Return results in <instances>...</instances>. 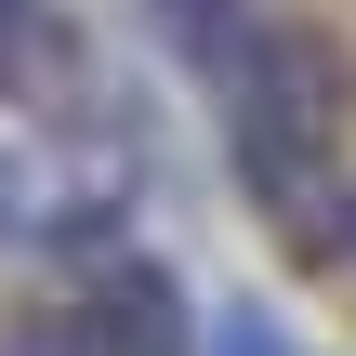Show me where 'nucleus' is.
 Here are the masks:
<instances>
[{
  "label": "nucleus",
  "mask_w": 356,
  "mask_h": 356,
  "mask_svg": "<svg viewBox=\"0 0 356 356\" xmlns=\"http://www.w3.org/2000/svg\"><path fill=\"white\" fill-rule=\"evenodd\" d=\"M0 238H26V251H119V185L53 159V145H26V159H0Z\"/></svg>",
  "instance_id": "obj_3"
},
{
  "label": "nucleus",
  "mask_w": 356,
  "mask_h": 356,
  "mask_svg": "<svg viewBox=\"0 0 356 356\" xmlns=\"http://www.w3.org/2000/svg\"><path fill=\"white\" fill-rule=\"evenodd\" d=\"M92 343H106V356H185V291H172L159 264H106V291H92Z\"/></svg>",
  "instance_id": "obj_4"
},
{
  "label": "nucleus",
  "mask_w": 356,
  "mask_h": 356,
  "mask_svg": "<svg viewBox=\"0 0 356 356\" xmlns=\"http://www.w3.org/2000/svg\"><path fill=\"white\" fill-rule=\"evenodd\" d=\"M211 79H225V119H264V132H304V145L343 132V66H330L317 26H264V13H251Z\"/></svg>",
  "instance_id": "obj_1"
},
{
  "label": "nucleus",
  "mask_w": 356,
  "mask_h": 356,
  "mask_svg": "<svg viewBox=\"0 0 356 356\" xmlns=\"http://www.w3.org/2000/svg\"><path fill=\"white\" fill-rule=\"evenodd\" d=\"M330 264H356V185H343V238H330Z\"/></svg>",
  "instance_id": "obj_7"
},
{
  "label": "nucleus",
  "mask_w": 356,
  "mask_h": 356,
  "mask_svg": "<svg viewBox=\"0 0 356 356\" xmlns=\"http://www.w3.org/2000/svg\"><path fill=\"white\" fill-rule=\"evenodd\" d=\"M145 13H159V40H172V53H198V66H225V53H238V26H251V0H145Z\"/></svg>",
  "instance_id": "obj_5"
},
{
  "label": "nucleus",
  "mask_w": 356,
  "mask_h": 356,
  "mask_svg": "<svg viewBox=\"0 0 356 356\" xmlns=\"http://www.w3.org/2000/svg\"><path fill=\"white\" fill-rule=\"evenodd\" d=\"M198 343H211V356H291V343H277V330H264V304H225V317H211Z\"/></svg>",
  "instance_id": "obj_6"
},
{
  "label": "nucleus",
  "mask_w": 356,
  "mask_h": 356,
  "mask_svg": "<svg viewBox=\"0 0 356 356\" xmlns=\"http://www.w3.org/2000/svg\"><path fill=\"white\" fill-rule=\"evenodd\" d=\"M225 159H238V185L264 198V225H277L291 251H317V264H330V238H343L330 145H304V132H264V119H225Z\"/></svg>",
  "instance_id": "obj_2"
},
{
  "label": "nucleus",
  "mask_w": 356,
  "mask_h": 356,
  "mask_svg": "<svg viewBox=\"0 0 356 356\" xmlns=\"http://www.w3.org/2000/svg\"><path fill=\"white\" fill-rule=\"evenodd\" d=\"M0 13H13V26H40V0H0Z\"/></svg>",
  "instance_id": "obj_8"
}]
</instances>
